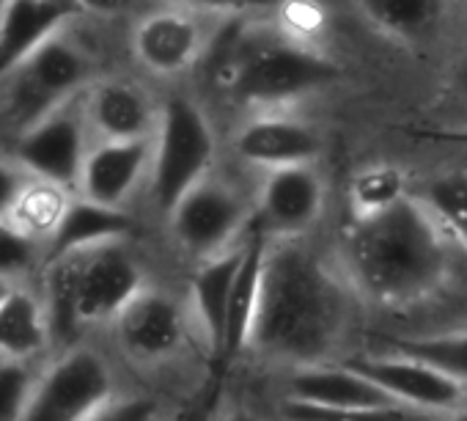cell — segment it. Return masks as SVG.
Instances as JSON below:
<instances>
[{
  "mask_svg": "<svg viewBox=\"0 0 467 421\" xmlns=\"http://www.w3.org/2000/svg\"><path fill=\"white\" fill-rule=\"evenodd\" d=\"M347 325V295L317 254L297 243L267 248L251 344L262 353L317 366Z\"/></svg>",
  "mask_w": 467,
  "mask_h": 421,
  "instance_id": "obj_1",
  "label": "cell"
},
{
  "mask_svg": "<svg viewBox=\"0 0 467 421\" xmlns=\"http://www.w3.org/2000/svg\"><path fill=\"white\" fill-rule=\"evenodd\" d=\"M352 281L385 306L431 295L448 273V248L437 218L410 193L374 216H352L344 229Z\"/></svg>",
  "mask_w": 467,
  "mask_h": 421,
  "instance_id": "obj_2",
  "label": "cell"
},
{
  "mask_svg": "<svg viewBox=\"0 0 467 421\" xmlns=\"http://www.w3.org/2000/svg\"><path fill=\"white\" fill-rule=\"evenodd\" d=\"M97 78H102L99 50L83 26V15H75L0 80V121L17 138L58 105L83 94Z\"/></svg>",
  "mask_w": 467,
  "mask_h": 421,
  "instance_id": "obj_3",
  "label": "cell"
},
{
  "mask_svg": "<svg viewBox=\"0 0 467 421\" xmlns=\"http://www.w3.org/2000/svg\"><path fill=\"white\" fill-rule=\"evenodd\" d=\"M217 75L237 102L286 105L330 86L338 67L297 39L240 31L223 45Z\"/></svg>",
  "mask_w": 467,
  "mask_h": 421,
  "instance_id": "obj_4",
  "label": "cell"
},
{
  "mask_svg": "<svg viewBox=\"0 0 467 421\" xmlns=\"http://www.w3.org/2000/svg\"><path fill=\"white\" fill-rule=\"evenodd\" d=\"M214 160V132L203 111L173 94L160 105V124L151 141V201L168 218L173 206L206 179Z\"/></svg>",
  "mask_w": 467,
  "mask_h": 421,
  "instance_id": "obj_5",
  "label": "cell"
},
{
  "mask_svg": "<svg viewBox=\"0 0 467 421\" xmlns=\"http://www.w3.org/2000/svg\"><path fill=\"white\" fill-rule=\"evenodd\" d=\"M116 394L108 358L80 342L56 353L42 366L23 421H88Z\"/></svg>",
  "mask_w": 467,
  "mask_h": 421,
  "instance_id": "obj_6",
  "label": "cell"
},
{
  "mask_svg": "<svg viewBox=\"0 0 467 421\" xmlns=\"http://www.w3.org/2000/svg\"><path fill=\"white\" fill-rule=\"evenodd\" d=\"M94 132L86 113V91L67 100L31 130L12 138V157L31 174L56 182L78 195L86 157L94 146Z\"/></svg>",
  "mask_w": 467,
  "mask_h": 421,
  "instance_id": "obj_7",
  "label": "cell"
},
{
  "mask_svg": "<svg viewBox=\"0 0 467 421\" xmlns=\"http://www.w3.org/2000/svg\"><path fill=\"white\" fill-rule=\"evenodd\" d=\"M78 257V325L86 339L94 328L113 325V320L146 289V276L127 248V240L80 251Z\"/></svg>",
  "mask_w": 467,
  "mask_h": 421,
  "instance_id": "obj_8",
  "label": "cell"
},
{
  "mask_svg": "<svg viewBox=\"0 0 467 421\" xmlns=\"http://www.w3.org/2000/svg\"><path fill=\"white\" fill-rule=\"evenodd\" d=\"M245 204L231 187L203 179L195 184L168 216L176 243L192 257L212 259L245 226Z\"/></svg>",
  "mask_w": 467,
  "mask_h": 421,
  "instance_id": "obj_9",
  "label": "cell"
},
{
  "mask_svg": "<svg viewBox=\"0 0 467 421\" xmlns=\"http://www.w3.org/2000/svg\"><path fill=\"white\" fill-rule=\"evenodd\" d=\"M130 47L143 69L171 78L187 72L201 58L206 34L187 9H157L135 23Z\"/></svg>",
  "mask_w": 467,
  "mask_h": 421,
  "instance_id": "obj_10",
  "label": "cell"
},
{
  "mask_svg": "<svg viewBox=\"0 0 467 421\" xmlns=\"http://www.w3.org/2000/svg\"><path fill=\"white\" fill-rule=\"evenodd\" d=\"M121 353L151 363L173 355L184 339V317L176 300L160 289H143L110 325Z\"/></svg>",
  "mask_w": 467,
  "mask_h": 421,
  "instance_id": "obj_11",
  "label": "cell"
},
{
  "mask_svg": "<svg viewBox=\"0 0 467 421\" xmlns=\"http://www.w3.org/2000/svg\"><path fill=\"white\" fill-rule=\"evenodd\" d=\"M86 113L94 141H151L160 124L151 97L124 78H97L86 89Z\"/></svg>",
  "mask_w": 467,
  "mask_h": 421,
  "instance_id": "obj_12",
  "label": "cell"
},
{
  "mask_svg": "<svg viewBox=\"0 0 467 421\" xmlns=\"http://www.w3.org/2000/svg\"><path fill=\"white\" fill-rule=\"evenodd\" d=\"M151 141H97L86 157L78 195L110 209H124L151 174Z\"/></svg>",
  "mask_w": 467,
  "mask_h": 421,
  "instance_id": "obj_13",
  "label": "cell"
},
{
  "mask_svg": "<svg viewBox=\"0 0 467 421\" xmlns=\"http://www.w3.org/2000/svg\"><path fill=\"white\" fill-rule=\"evenodd\" d=\"M347 366L358 369L368 380H374L385 394H390L399 405L420 407V410H448L456 407L464 388L431 369L423 361L407 355H377V358H355Z\"/></svg>",
  "mask_w": 467,
  "mask_h": 421,
  "instance_id": "obj_14",
  "label": "cell"
},
{
  "mask_svg": "<svg viewBox=\"0 0 467 421\" xmlns=\"http://www.w3.org/2000/svg\"><path fill=\"white\" fill-rule=\"evenodd\" d=\"M325 206V184L311 165L267 171L259 193V218L281 237L306 232Z\"/></svg>",
  "mask_w": 467,
  "mask_h": 421,
  "instance_id": "obj_15",
  "label": "cell"
},
{
  "mask_svg": "<svg viewBox=\"0 0 467 421\" xmlns=\"http://www.w3.org/2000/svg\"><path fill=\"white\" fill-rule=\"evenodd\" d=\"M234 149L251 165L281 171L311 165L322 152V138L311 124L300 119L270 113L248 121L234 141Z\"/></svg>",
  "mask_w": 467,
  "mask_h": 421,
  "instance_id": "obj_16",
  "label": "cell"
},
{
  "mask_svg": "<svg viewBox=\"0 0 467 421\" xmlns=\"http://www.w3.org/2000/svg\"><path fill=\"white\" fill-rule=\"evenodd\" d=\"M56 355L39 284H20L0 306V358L45 363Z\"/></svg>",
  "mask_w": 467,
  "mask_h": 421,
  "instance_id": "obj_17",
  "label": "cell"
},
{
  "mask_svg": "<svg viewBox=\"0 0 467 421\" xmlns=\"http://www.w3.org/2000/svg\"><path fill=\"white\" fill-rule=\"evenodd\" d=\"M289 399L319 407H393L399 405L374 380L352 366H303L289 380Z\"/></svg>",
  "mask_w": 467,
  "mask_h": 421,
  "instance_id": "obj_18",
  "label": "cell"
},
{
  "mask_svg": "<svg viewBox=\"0 0 467 421\" xmlns=\"http://www.w3.org/2000/svg\"><path fill=\"white\" fill-rule=\"evenodd\" d=\"M243 257H245V246L234 251H223L212 259H203L190 279V298L206 333L212 372L217 369L220 355H223L228 300H231V289H234V281H237Z\"/></svg>",
  "mask_w": 467,
  "mask_h": 421,
  "instance_id": "obj_19",
  "label": "cell"
},
{
  "mask_svg": "<svg viewBox=\"0 0 467 421\" xmlns=\"http://www.w3.org/2000/svg\"><path fill=\"white\" fill-rule=\"evenodd\" d=\"M265 257H267V237L265 232H256L245 243V257L231 289L228 300V320H225V339H223V355L217 369L212 372L214 380L223 377V372L237 361V355L251 344L256 311H259V295H262V273H265Z\"/></svg>",
  "mask_w": 467,
  "mask_h": 421,
  "instance_id": "obj_20",
  "label": "cell"
},
{
  "mask_svg": "<svg viewBox=\"0 0 467 421\" xmlns=\"http://www.w3.org/2000/svg\"><path fill=\"white\" fill-rule=\"evenodd\" d=\"M75 15L80 12L53 0H12L6 20L0 26V80L31 58Z\"/></svg>",
  "mask_w": 467,
  "mask_h": 421,
  "instance_id": "obj_21",
  "label": "cell"
},
{
  "mask_svg": "<svg viewBox=\"0 0 467 421\" xmlns=\"http://www.w3.org/2000/svg\"><path fill=\"white\" fill-rule=\"evenodd\" d=\"M132 232H135V221L127 216V209H110L75 195L61 229L56 232L47 248V262L58 257L91 251L108 243H124Z\"/></svg>",
  "mask_w": 467,
  "mask_h": 421,
  "instance_id": "obj_22",
  "label": "cell"
},
{
  "mask_svg": "<svg viewBox=\"0 0 467 421\" xmlns=\"http://www.w3.org/2000/svg\"><path fill=\"white\" fill-rule=\"evenodd\" d=\"M72 198H75V193H69L67 187L39 179V176H31L12 209L9 224L17 226L31 240L50 248L56 232L61 229V224L67 218V209H69Z\"/></svg>",
  "mask_w": 467,
  "mask_h": 421,
  "instance_id": "obj_23",
  "label": "cell"
},
{
  "mask_svg": "<svg viewBox=\"0 0 467 421\" xmlns=\"http://www.w3.org/2000/svg\"><path fill=\"white\" fill-rule=\"evenodd\" d=\"M363 17L399 39L426 37L442 17L445 0H358Z\"/></svg>",
  "mask_w": 467,
  "mask_h": 421,
  "instance_id": "obj_24",
  "label": "cell"
},
{
  "mask_svg": "<svg viewBox=\"0 0 467 421\" xmlns=\"http://www.w3.org/2000/svg\"><path fill=\"white\" fill-rule=\"evenodd\" d=\"M393 353L429 363L462 388L467 385V331L431 333V336H401L393 339Z\"/></svg>",
  "mask_w": 467,
  "mask_h": 421,
  "instance_id": "obj_25",
  "label": "cell"
},
{
  "mask_svg": "<svg viewBox=\"0 0 467 421\" xmlns=\"http://www.w3.org/2000/svg\"><path fill=\"white\" fill-rule=\"evenodd\" d=\"M423 204L437 224L467 248V171L434 176L423 190Z\"/></svg>",
  "mask_w": 467,
  "mask_h": 421,
  "instance_id": "obj_26",
  "label": "cell"
},
{
  "mask_svg": "<svg viewBox=\"0 0 467 421\" xmlns=\"http://www.w3.org/2000/svg\"><path fill=\"white\" fill-rule=\"evenodd\" d=\"M47 265V248L23 235L9 221H0V281L39 284Z\"/></svg>",
  "mask_w": 467,
  "mask_h": 421,
  "instance_id": "obj_27",
  "label": "cell"
},
{
  "mask_svg": "<svg viewBox=\"0 0 467 421\" xmlns=\"http://www.w3.org/2000/svg\"><path fill=\"white\" fill-rule=\"evenodd\" d=\"M352 195V216H374L393 206L407 195L404 176L393 165H368L363 168L349 187Z\"/></svg>",
  "mask_w": 467,
  "mask_h": 421,
  "instance_id": "obj_28",
  "label": "cell"
},
{
  "mask_svg": "<svg viewBox=\"0 0 467 421\" xmlns=\"http://www.w3.org/2000/svg\"><path fill=\"white\" fill-rule=\"evenodd\" d=\"M45 363L0 358V421H23Z\"/></svg>",
  "mask_w": 467,
  "mask_h": 421,
  "instance_id": "obj_29",
  "label": "cell"
},
{
  "mask_svg": "<svg viewBox=\"0 0 467 421\" xmlns=\"http://www.w3.org/2000/svg\"><path fill=\"white\" fill-rule=\"evenodd\" d=\"M284 416L286 421H415V416L404 405L355 410V407H319L297 399L284 402Z\"/></svg>",
  "mask_w": 467,
  "mask_h": 421,
  "instance_id": "obj_30",
  "label": "cell"
},
{
  "mask_svg": "<svg viewBox=\"0 0 467 421\" xmlns=\"http://www.w3.org/2000/svg\"><path fill=\"white\" fill-rule=\"evenodd\" d=\"M88 421H162V416H160L157 399H151V396H121V394H116Z\"/></svg>",
  "mask_w": 467,
  "mask_h": 421,
  "instance_id": "obj_31",
  "label": "cell"
},
{
  "mask_svg": "<svg viewBox=\"0 0 467 421\" xmlns=\"http://www.w3.org/2000/svg\"><path fill=\"white\" fill-rule=\"evenodd\" d=\"M31 174L12 157H0V221H9L12 209L23 193V187L28 184Z\"/></svg>",
  "mask_w": 467,
  "mask_h": 421,
  "instance_id": "obj_32",
  "label": "cell"
},
{
  "mask_svg": "<svg viewBox=\"0 0 467 421\" xmlns=\"http://www.w3.org/2000/svg\"><path fill=\"white\" fill-rule=\"evenodd\" d=\"M80 15L97 17V20H113L135 9L138 0H75Z\"/></svg>",
  "mask_w": 467,
  "mask_h": 421,
  "instance_id": "obj_33",
  "label": "cell"
},
{
  "mask_svg": "<svg viewBox=\"0 0 467 421\" xmlns=\"http://www.w3.org/2000/svg\"><path fill=\"white\" fill-rule=\"evenodd\" d=\"M179 9H206V12H234V9H248L259 6L265 0H173Z\"/></svg>",
  "mask_w": 467,
  "mask_h": 421,
  "instance_id": "obj_34",
  "label": "cell"
},
{
  "mask_svg": "<svg viewBox=\"0 0 467 421\" xmlns=\"http://www.w3.org/2000/svg\"><path fill=\"white\" fill-rule=\"evenodd\" d=\"M415 138L434 141V143H453V146H467V127H453V130H412Z\"/></svg>",
  "mask_w": 467,
  "mask_h": 421,
  "instance_id": "obj_35",
  "label": "cell"
},
{
  "mask_svg": "<svg viewBox=\"0 0 467 421\" xmlns=\"http://www.w3.org/2000/svg\"><path fill=\"white\" fill-rule=\"evenodd\" d=\"M456 89H459V94L467 100V61H462V67H459V72H456Z\"/></svg>",
  "mask_w": 467,
  "mask_h": 421,
  "instance_id": "obj_36",
  "label": "cell"
},
{
  "mask_svg": "<svg viewBox=\"0 0 467 421\" xmlns=\"http://www.w3.org/2000/svg\"><path fill=\"white\" fill-rule=\"evenodd\" d=\"M15 287H20V284H9V281H0V306H4V300L9 298V292H12Z\"/></svg>",
  "mask_w": 467,
  "mask_h": 421,
  "instance_id": "obj_37",
  "label": "cell"
},
{
  "mask_svg": "<svg viewBox=\"0 0 467 421\" xmlns=\"http://www.w3.org/2000/svg\"><path fill=\"white\" fill-rule=\"evenodd\" d=\"M9 6H12V0H0V26H4V20H6Z\"/></svg>",
  "mask_w": 467,
  "mask_h": 421,
  "instance_id": "obj_38",
  "label": "cell"
},
{
  "mask_svg": "<svg viewBox=\"0 0 467 421\" xmlns=\"http://www.w3.org/2000/svg\"><path fill=\"white\" fill-rule=\"evenodd\" d=\"M53 4H61V6H69V9L80 12V9H78V4H75V0H53Z\"/></svg>",
  "mask_w": 467,
  "mask_h": 421,
  "instance_id": "obj_39",
  "label": "cell"
},
{
  "mask_svg": "<svg viewBox=\"0 0 467 421\" xmlns=\"http://www.w3.org/2000/svg\"><path fill=\"white\" fill-rule=\"evenodd\" d=\"M223 421H254L251 416H228V418H223Z\"/></svg>",
  "mask_w": 467,
  "mask_h": 421,
  "instance_id": "obj_40",
  "label": "cell"
},
{
  "mask_svg": "<svg viewBox=\"0 0 467 421\" xmlns=\"http://www.w3.org/2000/svg\"><path fill=\"white\" fill-rule=\"evenodd\" d=\"M451 421H467V410H459Z\"/></svg>",
  "mask_w": 467,
  "mask_h": 421,
  "instance_id": "obj_41",
  "label": "cell"
},
{
  "mask_svg": "<svg viewBox=\"0 0 467 421\" xmlns=\"http://www.w3.org/2000/svg\"><path fill=\"white\" fill-rule=\"evenodd\" d=\"M173 421H184V418H173Z\"/></svg>",
  "mask_w": 467,
  "mask_h": 421,
  "instance_id": "obj_42",
  "label": "cell"
}]
</instances>
